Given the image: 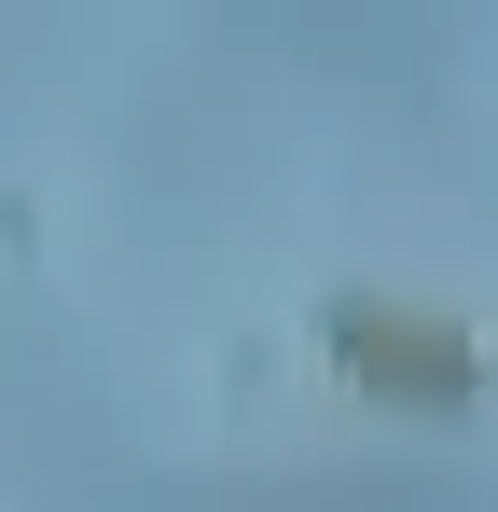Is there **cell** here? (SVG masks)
<instances>
[{"label":"cell","mask_w":498,"mask_h":512,"mask_svg":"<svg viewBox=\"0 0 498 512\" xmlns=\"http://www.w3.org/2000/svg\"><path fill=\"white\" fill-rule=\"evenodd\" d=\"M332 360L374 388V402H415V416H457V402H485V346L457 333V319H415V305H374V291H346L319 305Z\"/></svg>","instance_id":"1"}]
</instances>
